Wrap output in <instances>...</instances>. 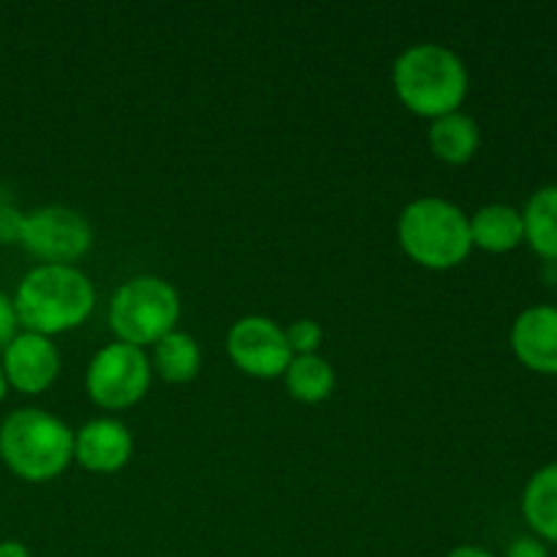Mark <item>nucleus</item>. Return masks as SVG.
Masks as SVG:
<instances>
[{
	"label": "nucleus",
	"instance_id": "14",
	"mask_svg": "<svg viewBox=\"0 0 557 557\" xmlns=\"http://www.w3.org/2000/svg\"><path fill=\"white\" fill-rule=\"evenodd\" d=\"M522 517L536 539L557 544V462L531 476L522 493Z\"/></svg>",
	"mask_w": 557,
	"mask_h": 557
},
{
	"label": "nucleus",
	"instance_id": "22",
	"mask_svg": "<svg viewBox=\"0 0 557 557\" xmlns=\"http://www.w3.org/2000/svg\"><path fill=\"white\" fill-rule=\"evenodd\" d=\"M446 557H495L490 549L473 547V544H462V547H455Z\"/></svg>",
	"mask_w": 557,
	"mask_h": 557
},
{
	"label": "nucleus",
	"instance_id": "17",
	"mask_svg": "<svg viewBox=\"0 0 557 557\" xmlns=\"http://www.w3.org/2000/svg\"><path fill=\"white\" fill-rule=\"evenodd\" d=\"M283 375H286L288 392L299 403H321L335 389V370L319 354L294 357Z\"/></svg>",
	"mask_w": 557,
	"mask_h": 557
},
{
	"label": "nucleus",
	"instance_id": "7",
	"mask_svg": "<svg viewBox=\"0 0 557 557\" xmlns=\"http://www.w3.org/2000/svg\"><path fill=\"white\" fill-rule=\"evenodd\" d=\"M16 239L47 264L71 267V261L82 259L90 250L92 228L71 207L52 205L22 215Z\"/></svg>",
	"mask_w": 557,
	"mask_h": 557
},
{
	"label": "nucleus",
	"instance_id": "15",
	"mask_svg": "<svg viewBox=\"0 0 557 557\" xmlns=\"http://www.w3.org/2000/svg\"><path fill=\"white\" fill-rule=\"evenodd\" d=\"M522 223H525V243L542 259L557 261V185H544L528 199Z\"/></svg>",
	"mask_w": 557,
	"mask_h": 557
},
{
	"label": "nucleus",
	"instance_id": "12",
	"mask_svg": "<svg viewBox=\"0 0 557 557\" xmlns=\"http://www.w3.org/2000/svg\"><path fill=\"white\" fill-rule=\"evenodd\" d=\"M471 221V243L487 253H509L525 243L522 212L511 205H487Z\"/></svg>",
	"mask_w": 557,
	"mask_h": 557
},
{
	"label": "nucleus",
	"instance_id": "18",
	"mask_svg": "<svg viewBox=\"0 0 557 557\" xmlns=\"http://www.w3.org/2000/svg\"><path fill=\"white\" fill-rule=\"evenodd\" d=\"M321 326L313 319H299L294 321L286 330L288 348H292L294 357H305V354H315V348L321 346Z\"/></svg>",
	"mask_w": 557,
	"mask_h": 557
},
{
	"label": "nucleus",
	"instance_id": "4",
	"mask_svg": "<svg viewBox=\"0 0 557 557\" xmlns=\"http://www.w3.org/2000/svg\"><path fill=\"white\" fill-rule=\"evenodd\" d=\"M397 239L408 259L428 270H451L471 253V221L441 196L413 199L397 221Z\"/></svg>",
	"mask_w": 557,
	"mask_h": 557
},
{
	"label": "nucleus",
	"instance_id": "10",
	"mask_svg": "<svg viewBox=\"0 0 557 557\" xmlns=\"http://www.w3.org/2000/svg\"><path fill=\"white\" fill-rule=\"evenodd\" d=\"M511 351L533 373L557 375V305H533L517 315Z\"/></svg>",
	"mask_w": 557,
	"mask_h": 557
},
{
	"label": "nucleus",
	"instance_id": "23",
	"mask_svg": "<svg viewBox=\"0 0 557 557\" xmlns=\"http://www.w3.org/2000/svg\"><path fill=\"white\" fill-rule=\"evenodd\" d=\"M5 386H9V381H5L3 364H0V403H3V397H5Z\"/></svg>",
	"mask_w": 557,
	"mask_h": 557
},
{
	"label": "nucleus",
	"instance_id": "1",
	"mask_svg": "<svg viewBox=\"0 0 557 557\" xmlns=\"http://www.w3.org/2000/svg\"><path fill=\"white\" fill-rule=\"evenodd\" d=\"M96 308L90 277L69 264H38L22 277L14 297L16 321L33 335H58L87 321Z\"/></svg>",
	"mask_w": 557,
	"mask_h": 557
},
{
	"label": "nucleus",
	"instance_id": "20",
	"mask_svg": "<svg viewBox=\"0 0 557 557\" xmlns=\"http://www.w3.org/2000/svg\"><path fill=\"white\" fill-rule=\"evenodd\" d=\"M506 557H549L547 544L536 536H520L509 544Z\"/></svg>",
	"mask_w": 557,
	"mask_h": 557
},
{
	"label": "nucleus",
	"instance_id": "19",
	"mask_svg": "<svg viewBox=\"0 0 557 557\" xmlns=\"http://www.w3.org/2000/svg\"><path fill=\"white\" fill-rule=\"evenodd\" d=\"M16 326H20V321H16L14 299H9L3 292H0V348H5L11 341H14Z\"/></svg>",
	"mask_w": 557,
	"mask_h": 557
},
{
	"label": "nucleus",
	"instance_id": "3",
	"mask_svg": "<svg viewBox=\"0 0 557 557\" xmlns=\"http://www.w3.org/2000/svg\"><path fill=\"white\" fill-rule=\"evenodd\" d=\"M0 457L25 482H52L74 460V433L52 413L20 408L0 424Z\"/></svg>",
	"mask_w": 557,
	"mask_h": 557
},
{
	"label": "nucleus",
	"instance_id": "11",
	"mask_svg": "<svg viewBox=\"0 0 557 557\" xmlns=\"http://www.w3.org/2000/svg\"><path fill=\"white\" fill-rule=\"evenodd\" d=\"M134 455V438L117 419H92L74 433V460L92 473H114Z\"/></svg>",
	"mask_w": 557,
	"mask_h": 557
},
{
	"label": "nucleus",
	"instance_id": "8",
	"mask_svg": "<svg viewBox=\"0 0 557 557\" xmlns=\"http://www.w3.org/2000/svg\"><path fill=\"white\" fill-rule=\"evenodd\" d=\"M226 351L232 362L253 379H277L294 359L286 330L264 315H245L228 330Z\"/></svg>",
	"mask_w": 557,
	"mask_h": 557
},
{
	"label": "nucleus",
	"instance_id": "21",
	"mask_svg": "<svg viewBox=\"0 0 557 557\" xmlns=\"http://www.w3.org/2000/svg\"><path fill=\"white\" fill-rule=\"evenodd\" d=\"M0 557H30V549L22 542L9 539V542H0Z\"/></svg>",
	"mask_w": 557,
	"mask_h": 557
},
{
	"label": "nucleus",
	"instance_id": "2",
	"mask_svg": "<svg viewBox=\"0 0 557 557\" xmlns=\"http://www.w3.org/2000/svg\"><path fill=\"white\" fill-rule=\"evenodd\" d=\"M395 92L408 112L438 120L460 112L468 96V69L444 44H413L392 69Z\"/></svg>",
	"mask_w": 557,
	"mask_h": 557
},
{
	"label": "nucleus",
	"instance_id": "5",
	"mask_svg": "<svg viewBox=\"0 0 557 557\" xmlns=\"http://www.w3.org/2000/svg\"><path fill=\"white\" fill-rule=\"evenodd\" d=\"M180 319V294L156 275L131 277L109 302V326L120 343L145 348L174 332Z\"/></svg>",
	"mask_w": 557,
	"mask_h": 557
},
{
	"label": "nucleus",
	"instance_id": "6",
	"mask_svg": "<svg viewBox=\"0 0 557 557\" xmlns=\"http://www.w3.org/2000/svg\"><path fill=\"white\" fill-rule=\"evenodd\" d=\"M152 364L141 348L128 343H109L87 364L85 386L96 406L123 411L147 395Z\"/></svg>",
	"mask_w": 557,
	"mask_h": 557
},
{
	"label": "nucleus",
	"instance_id": "13",
	"mask_svg": "<svg viewBox=\"0 0 557 557\" xmlns=\"http://www.w3.org/2000/svg\"><path fill=\"white\" fill-rule=\"evenodd\" d=\"M430 150L438 161L451 163V166H460L468 163L479 150V141H482V131L479 123L466 112H451L444 117L433 120L430 125Z\"/></svg>",
	"mask_w": 557,
	"mask_h": 557
},
{
	"label": "nucleus",
	"instance_id": "9",
	"mask_svg": "<svg viewBox=\"0 0 557 557\" xmlns=\"http://www.w3.org/2000/svg\"><path fill=\"white\" fill-rule=\"evenodd\" d=\"M3 373L14 389L38 395L49 389L60 373V354L54 343L44 335L20 332L3 348Z\"/></svg>",
	"mask_w": 557,
	"mask_h": 557
},
{
	"label": "nucleus",
	"instance_id": "16",
	"mask_svg": "<svg viewBox=\"0 0 557 557\" xmlns=\"http://www.w3.org/2000/svg\"><path fill=\"white\" fill-rule=\"evenodd\" d=\"M150 364L163 381H169V384H185V381L199 375V343L190 335H185V332H169L166 337H161V341L152 346Z\"/></svg>",
	"mask_w": 557,
	"mask_h": 557
}]
</instances>
